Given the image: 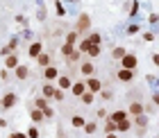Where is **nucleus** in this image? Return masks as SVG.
<instances>
[{
	"label": "nucleus",
	"mask_w": 159,
	"mask_h": 138,
	"mask_svg": "<svg viewBox=\"0 0 159 138\" xmlns=\"http://www.w3.org/2000/svg\"><path fill=\"white\" fill-rule=\"evenodd\" d=\"M30 118H32V125H39V122L46 120V118H43V113H41V109H32V111H30Z\"/></svg>",
	"instance_id": "18"
},
{
	"label": "nucleus",
	"mask_w": 159,
	"mask_h": 138,
	"mask_svg": "<svg viewBox=\"0 0 159 138\" xmlns=\"http://www.w3.org/2000/svg\"><path fill=\"white\" fill-rule=\"evenodd\" d=\"M84 86H86V91H89V93H93V95L102 91V82H100V79H96V77H86Z\"/></svg>",
	"instance_id": "4"
},
{
	"label": "nucleus",
	"mask_w": 159,
	"mask_h": 138,
	"mask_svg": "<svg viewBox=\"0 0 159 138\" xmlns=\"http://www.w3.org/2000/svg\"><path fill=\"white\" fill-rule=\"evenodd\" d=\"M7 54H11V50L7 48V45H5V48H0V57H7Z\"/></svg>",
	"instance_id": "42"
},
{
	"label": "nucleus",
	"mask_w": 159,
	"mask_h": 138,
	"mask_svg": "<svg viewBox=\"0 0 159 138\" xmlns=\"http://www.w3.org/2000/svg\"><path fill=\"white\" fill-rule=\"evenodd\" d=\"M46 18V9H43V7H39V20H43Z\"/></svg>",
	"instance_id": "45"
},
{
	"label": "nucleus",
	"mask_w": 159,
	"mask_h": 138,
	"mask_svg": "<svg viewBox=\"0 0 159 138\" xmlns=\"http://www.w3.org/2000/svg\"><path fill=\"white\" fill-rule=\"evenodd\" d=\"M73 50H75L73 45H68V43H64V45H61V54H64V59H66V57H68L70 52H73Z\"/></svg>",
	"instance_id": "35"
},
{
	"label": "nucleus",
	"mask_w": 159,
	"mask_h": 138,
	"mask_svg": "<svg viewBox=\"0 0 159 138\" xmlns=\"http://www.w3.org/2000/svg\"><path fill=\"white\" fill-rule=\"evenodd\" d=\"M143 109H146V106H143L141 102H132V104H129V109H127V115H141Z\"/></svg>",
	"instance_id": "15"
},
{
	"label": "nucleus",
	"mask_w": 159,
	"mask_h": 138,
	"mask_svg": "<svg viewBox=\"0 0 159 138\" xmlns=\"http://www.w3.org/2000/svg\"><path fill=\"white\" fill-rule=\"evenodd\" d=\"M55 9H57V16H66V7H64V5L59 2V0L55 2Z\"/></svg>",
	"instance_id": "34"
},
{
	"label": "nucleus",
	"mask_w": 159,
	"mask_h": 138,
	"mask_svg": "<svg viewBox=\"0 0 159 138\" xmlns=\"http://www.w3.org/2000/svg\"><path fill=\"white\" fill-rule=\"evenodd\" d=\"M57 77H59V70H57V68L52 66V63L43 68V79H46V82H50V84H52L55 79H57Z\"/></svg>",
	"instance_id": "5"
},
{
	"label": "nucleus",
	"mask_w": 159,
	"mask_h": 138,
	"mask_svg": "<svg viewBox=\"0 0 159 138\" xmlns=\"http://www.w3.org/2000/svg\"><path fill=\"white\" fill-rule=\"evenodd\" d=\"M98 95H100V97H102V100H105V102H107V100H114V93H111L109 88H105V86H102V91H100V93H98Z\"/></svg>",
	"instance_id": "30"
},
{
	"label": "nucleus",
	"mask_w": 159,
	"mask_h": 138,
	"mask_svg": "<svg viewBox=\"0 0 159 138\" xmlns=\"http://www.w3.org/2000/svg\"><path fill=\"white\" fill-rule=\"evenodd\" d=\"M82 129H84L86 134H96V129H98V125H96V122H84V127H82Z\"/></svg>",
	"instance_id": "32"
},
{
	"label": "nucleus",
	"mask_w": 159,
	"mask_h": 138,
	"mask_svg": "<svg viewBox=\"0 0 159 138\" xmlns=\"http://www.w3.org/2000/svg\"><path fill=\"white\" fill-rule=\"evenodd\" d=\"M7 138H27V136H25V134H20V132H16V134H9Z\"/></svg>",
	"instance_id": "44"
},
{
	"label": "nucleus",
	"mask_w": 159,
	"mask_h": 138,
	"mask_svg": "<svg viewBox=\"0 0 159 138\" xmlns=\"http://www.w3.org/2000/svg\"><path fill=\"white\" fill-rule=\"evenodd\" d=\"M41 113H43V118H46V120L55 118V109H52V106H46V109H41Z\"/></svg>",
	"instance_id": "31"
},
{
	"label": "nucleus",
	"mask_w": 159,
	"mask_h": 138,
	"mask_svg": "<svg viewBox=\"0 0 159 138\" xmlns=\"http://www.w3.org/2000/svg\"><path fill=\"white\" fill-rule=\"evenodd\" d=\"M7 77H9V70L2 68V70H0V79H2V82H7Z\"/></svg>",
	"instance_id": "41"
},
{
	"label": "nucleus",
	"mask_w": 159,
	"mask_h": 138,
	"mask_svg": "<svg viewBox=\"0 0 159 138\" xmlns=\"http://www.w3.org/2000/svg\"><path fill=\"white\" fill-rule=\"evenodd\" d=\"M125 52H127V50L118 45V48H114V50H111V57H114V59H116V61H120L123 57H125Z\"/></svg>",
	"instance_id": "22"
},
{
	"label": "nucleus",
	"mask_w": 159,
	"mask_h": 138,
	"mask_svg": "<svg viewBox=\"0 0 159 138\" xmlns=\"http://www.w3.org/2000/svg\"><path fill=\"white\" fill-rule=\"evenodd\" d=\"M84 118H82V115H73V118H70V125H73V127H77V129H82L84 127Z\"/></svg>",
	"instance_id": "23"
},
{
	"label": "nucleus",
	"mask_w": 159,
	"mask_h": 138,
	"mask_svg": "<svg viewBox=\"0 0 159 138\" xmlns=\"http://www.w3.org/2000/svg\"><path fill=\"white\" fill-rule=\"evenodd\" d=\"M136 14H139V2H132V7H129V16H136Z\"/></svg>",
	"instance_id": "37"
},
{
	"label": "nucleus",
	"mask_w": 159,
	"mask_h": 138,
	"mask_svg": "<svg viewBox=\"0 0 159 138\" xmlns=\"http://www.w3.org/2000/svg\"><path fill=\"white\" fill-rule=\"evenodd\" d=\"M86 91V86H84V82H73L70 84V95H75V97H80L82 93Z\"/></svg>",
	"instance_id": "13"
},
{
	"label": "nucleus",
	"mask_w": 159,
	"mask_h": 138,
	"mask_svg": "<svg viewBox=\"0 0 159 138\" xmlns=\"http://www.w3.org/2000/svg\"><path fill=\"white\" fill-rule=\"evenodd\" d=\"M136 66H139V59H136V54L125 52V57L120 59V68H125V70H136Z\"/></svg>",
	"instance_id": "3"
},
{
	"label": "nucleus",
	"mask_w": 159,
	"mask_h": 138,
	"mask_svg": "<svg viewBox=\"0 0 159 138\" xmlns=\"http://www.w3.org/2000/svg\"><path fill=\"white\" fill-rule=\"evenodd\" d=\"M105 138H118V136H116V134H107Z\"/></svg>",
	"instance_id": "47"
},
{
	"label": "nucleus",
	"mask_w": 159,
	"mask_h": 138,
	"mask_svg": "<svg viewBox=\"0 0 159 138\" xmlns=\"http://www.w3.org/2000/svg\"><path fill=\"white\" fill-rule=\"evenodd\" d=\"M55 82H57V88H59V91H68V88H70V84H73L68 75H59V77L55 79Z\"/></svg>",
	"instance_id": "11"
},
{
	"label": "nucleus",
	"mask_w": 159,
	"mask_h": 138,
	"mask_svg": "<svg viewBox=\"0 0 159 138\" xmlns=\"http://www.w3.org/2000/svg\"><path fill=\"white\" fill-rule=\"evenodd\" d=\"M2 127H7V120H5V118H0V129H2Z\"/></svg>",
	"instance_id": "46"
},
{
	"label": "nucleus",
	"mask_w": 159,
	"mask_h": 138,
	"mask_svg": "<svg viewBox=\"0 0 159 138\" xmlns=\"http://www.w3.org/2000/svg\"><path fill=\"white\" fill-rule=\"evenodd\" d=\"M43 52V43L41 41H34V43H30V48H27V54L32 57V59H37V57Z\"/></svg>",
	"instance_id": "6"
},
{
	"label": "nucleus",
	"mask_w": 159,
	"mask_h": 138,
	"mask_svg": "<svg viewBox=\"0 0 159 138\" xmlns=\"http://www.w3.org/2000/svg\"><path fill=\"white\" fill-rule=\"evenodd\" d=\"M14 70H16V79H20V82L30 77V68H27V66H23V63H18V66L14 68Z\"/></svg>",
	"instance_id": "14"
},
{
	"label": "nucleus",
	"mask_w": 159,
	"mask_h": 138,
	"mask_svg": "<svg viewBox=\"0 0 159 138\" xmlns=\"http://www.w3.org/2000/svg\"><path fill=\"white\" fill-rule=\"evenodd\" d=\"M7 48H9L11 52H16V50H18V39H16V36H11V39H9V43H7Z\"/></svg>",
	"instance_id": "33"
},
{
	"label": "nucleus",
	"mask_w": 159,
	"mask_h": 138,
	"mask_svg": "<svg viewBox=\"0 0 159 138\" xmlns=\"http://www.w3.org/2000/svg\"><path fill=\"white\" fill-rule=\"evenodd\" d=\"M55 88H57L55 84L46 82V84H43V88H41V97H46L48 102H52V93H55Z\"/></svg>",
	"instance_id": "10"
},
{
	"label": "nucleus",
	"mask_w": 159,
	"mask_h": 138,
	"mask_svg": "<svg viewBox=\"0 0 159 138\" xmlns=\"http://www.w3.org/2000/svg\"><path fill=\"white\" fill-rule=\"evenodd\" d=\"M134 122H136V127H139V134H146V129H148V115L146 113L134 115Z\"/></svg>",
	"instance_id": "9"
},
{
	"label": "nucleus",
	"mask_w": 159,
	"mask_h": 138,
	"mask_svg": "<svg viewBox=\"0 0 159 138\" xmlns=\"http://www.w3.org/2000/svg\"><path fill=\"white\" fill-rule=\"evenodd\" d=\"M46 106H50V102L46 97H37L34 100V109H46Z\"/></svg>",
	"instance_id": "29"
},
{
	"label": "nucleus",
	"mask_w": 159,
	"mask_h": 138,
	"mask_svg": "<svg viewBox=\"0 0 159 138\" xmlns=\"http://www.w3.org/2000/svg\"><path fill=\"white\" fill-rule=\"evenodd\" d=\"M100 52H102V48H100V45H89V50H86V54H89L91 59H93V57H98Z\"/></svg>",
	"instance_id": "26"
},
{
	"label": "nucleus",
	"mask_w": 159,
	"mask_h": 138,
	"mask_svg": "<svg viewBox=\"0 0 159 138\" xmlns=\"http://www.w3.org/2000/svg\"><path fill=\"white\" fill-rule=\"evenodd\" d=\"M55 2H57V0H55Z\"/></svg>",
	"instance_id": "49"
},
{
	"label": "nucleus",
	"mask_w": 159,
	"mask_h": 138,
	"mask_svg": "<svg viewBox=\"0 0 159 138\" xmlns=\"http://www.w3.org/2000/svg\"><path fill=\"white\" fill-rule=\"evenodd\" d=\"M80 57H82V52H77V50H73L68 57H66V63L70 66V63H75V61H80Z\"/></svg>",
	"instance_id": "24"
},
{
	"label": "nucleus",
	"mask_w": 159,
	"mask_h": 138,
	"mask_svg": "<svg viewBox=\"0 0 159 138\" xmlns=\"http://www.w3.org/2000/svg\"><path fill=\"white\" fill-rule=\"evenodd\" d=\"M64 43H68V45L75 48V43H77V32H68V34H66V41H64Z\"/></svg>",
	"instance_id": "28"
},
{
	"label": "nucleus",
	"mask_w": 159,
	"mask_h": 138,
	"mask_svg": "<svg viewBox=\"0 0 159 138\" xmlns=\"http://www.w3.org/2000/svg\"><path fill=\"white\" fill-rule=\"evenodd\" d=\"M116 79H118V82H123V84L132 82V79H134V70H125V68H120V70L116 72Z\"/></svg>",
	"instance_id": "8"
},
{
	"label": "nucleus",
	"mask_w": 159,
	"mask_h": 138,
	"mask_svg": "<svg viewBox=\"0 0 159 138\" xmlns=\"http://www.w3.org/2000/svg\"><path fill=\"white\" fill-rule=\"evenodd\" d=\"M18 63H20V61H18V54H16V52H11V54L5 57V70H14Z\"/></svg>",
	"instance_id": "7"
},
{
	"label": "nucleus",
	"mask_w": 159,
	"mask_h": 138,
	"mask_svg": "<svg viewBox=\"0 0 159 138\" xmlns=\"http://www.w3.org/2000/svg\"><path fill=\"white\" fill-rule=\"evenodd\" d=\"M143 41L152 43V41H155V34H152V32H146V34H143Z\"/></svg>",
	"instance_id": "38"
},
{
	"label": "nucleus",
	"mask_w": 159,
	"mask_h": 138,
	"mask_svg": "<svg viewBox=\"0 0 159 138\" xmlns=\"http://www.w3.org/2000/svg\"><path fill=\"white\" fill-rule=\"evenodd\" d=\"M25 136H27V138H39V136H41V132H39V127H37V125H32V127L25 132Z\"/></svg>",
	"instance_id": "25"
},
{
	"label": "nucleus",
	"mask_w": 159,
	"mask_h": 138,
	"mask_svg": "<svg viewBox=\"0 0 159 138\" xmlns=\"http://www.w3.org/2000/svg\"><path fill=\"white\" fill-rule=\"evenodd\" d=\"M139 30H141V27H139V25H129V27H127V34H136V32H139Z\"/></svg>",
	"instance_id": "40"
},
{
	"label": "nucleus",
	"mask_w": 159,
	"mask_h": 138,
	"mask_svg": "<svg viewBox=\"0 0 159 138\" xmlns=\"http://www.w3.org/2000/svg\"><path fill=\"white\" fill-rule=\"evenodd\" d=\"M70 2H77V0H70Z\"/></svg>",
	"instance_id": "48"
},
{
	"label": "nucleus",
	"mask_w": 159,
	"mask_h": 138,
	"mask_svg": "<svg viewBox=\"0 0 159 138\" xmlns=\"http://www.w3.org/2000/svg\"><path fill=\"white\" fill-rule=\"evenodd\" d=\"M89 27H91V16H89V14H80V18H77L73 32H77V36H80V34H86V32H89Z\"/></svg>",
	"instance_id": "1"
},
{
	"label": "nucleus",
	"mask_w": 159,
	"mask_h": 138,
	"mask_svg": "<svg viewBox=\"0 0 159 138\" xmlns=\"http://www.w3.org/2000/svg\"><path fill=\"white\" fill-rule=\"evenodd\" d=\"M132 129V120L129 118H125V120H120V122H116V132H120V134H125V132H129Z\"/></svg>",
	"instance_id": "16"
},
{
	"label": "nucleus",
	"mask_w": 159,
	"mask_h": 138,
	"mask_svg": "<svg viewBox=\"0 0 159 138\" xmlns=\"http://www.w3.org/2000/svg\"><path fill=\"white\" fill-rule=\"evenodd\" d=\"M18 102V97H16V93L9 91V93H5L2 97H0V109H5V111H9V109H14Z\"/></svg>",
	"instance_id": "2"
},
{
	"label": "nucleus",
	"mask_w": 159,
	"mask_h": 138,
	"mask_svg": "<svg viewBox=\"0 0 159 138\" xmlns=\"http://www.w3.org/2000/svg\"><path fill=\"white\" fill-rule=\"evenodd\" d=\"M80 72H82L84 77H93V72H96V66H93V61H82V66H80Z\"/></svg>",
	"instance_id": "12"
},
{
	"label": "nucleus",
	"mask_w": 159,
	"mask_h": 138,
	"mask_svg": "<svg viewBox=\"0 0 159 138\" xmlns=\"http://www.w3.org/2000/svg\"><path fill=\"white\" fill-rule=\"evenodd\" d=\"M64 97H66V93H64V91H59V88H55V93H52V100H57V102H61Z\"/></svg>",
	"instance_id": "36"
},
{
	"label": "nucleus",
	"mask_w": 159,
	"mask_h": 138,
	"mask_svg": "<svg viewBox=\"0 0 159 138\" xmlns=\"http://www.w3.org/2000/svg\"><path fill=\"white\" fill-rule=\"evenodd\" d=\"M93 100H96V95H93V93H89V91H84L82 95H80V102H82V104H91Z\"/></svg>",
	"instance_id": "21"
},
{
	"label": "nucleus",
	"mask_w": 159,
	"mask_h": 138,
	"mask_svg": "<svg viewBox=\"0 0 159 138\" xmlns=\"http://www.w3.org/2000/svg\"><path fill=\"white\" fill-rule=\"evenodd\" d=\"M105 134H116V122H111L109 118L105 122Z\"/></svg>",
	"instance_id": "27"
},
{
	"label": "nucleus",
	"mask_w": 159,
	"mask_h": 138,
	"mask_svg": "<svg viewBox=\"0 0 159 138\" xmlns=\"http://www.w3.org/2000/svg\"><path fill=\"white\" fill-rule=\"evenodd\" d=\"M86 41H89L91 45H100V43H102V34H98V32H91L89 36H86Z\"/></svg>",
	"instance_id": "20"
},
{
	"label": "nucleus",
	"mask_w": 159,
	"mask_h": 138,
	"mask_svg": "<svg viewBox=\"0 0 159 138\" xmlns=\"http://www.w3.org/2000/svg\"><path fill=\"white\" fill-rule=\"evenodd\" d=\"M111 122H120V120H125L127 118V111H123V109H118V111H114L111 115H107Z\"/></svg>",
	"instance_id": "19"
},
{
	"label": "nucleus",
	"mask_w": 159,
	"mask_h": 138,
	"mask_svg": "<svg viewBox=\"0 0 159 138\" xmlns=\"http://www.w3.org/2000/svg\"><path fill=\"white\" fill-rule=\"evenodd\" d=\"M37 63L41 68H46V66H50V63H52V57H50L48 52H41L39 57H37Z\"/></svg>",
	"instance_id": "17"
},
{
	"label": "nucleus",
	"mask_w": 159,
	"mask_h": 138,
	"mask_svg": "<svg viewBox=\"0 0 159 138\" xmlns=\"http://www.w3.org/2000/svg\"><path fill=\"white\" fill-rule=\"evenodd\" d=\"M96 115H98V118H102V120H107V111H105V109H98Z\"/></svg>",
	"instance_id": "43"
},
{
	"label": "nucleus",
	"mask_w": 159,
	"mask_h": 138,
	"mask_svg": "<svg viewBox=\"0 0 159 138\" xmlns=\"http://www.w3.org/2000/svg\"><path fill=\"white\" fill-rule=\"evenodd\" d=\"M16 23H18V25H27V18L23 16V14H18V16H16Z\"/></svg>",
	"instance_id": "39"
}]
</instances>
